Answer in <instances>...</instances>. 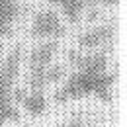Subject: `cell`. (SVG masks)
<instances>
[{"label":"cell","instance_id":"4fadbf2b","mask_svg":"<svg viewBox=\"0 0 127 127\" xmlns=\"http://www.w3.org/2000/svg\"><path fill=\"white\" fill-rule=\"evenodd\" d=\"M2 55H4V43L0 41V57H2Z\"/></svg>","mask_w":127,"mask_h":127},{"label":"cell","instance_id":"5bb4252c","mask_svg":"<svg viewBox=\"0 0 127 127\" xmlns=\"http://www.w3.org/2000/svg\"><path fill=\"white\" fill-rule=\"evenodd\" d=\"M28 127H32V125H28Z\"/></svg>","mask_w":127,"mask_h":127},{"label":"cell","instance_id":"30bf717a","mask_svg":"<svg viewBox=\"0 0 127 127\" xmlns=\"http://www.w3.org/2000/svg\"><path fill=\"white\" fill-rule=\"evenodd\" d=\"M66 74H68V70H66L64 64H49L47 68H45L47 86L49 84H59V82H63V80L66 78Z\"/></svg>","mask_w":127,"mask_h":127},{"label":"cell","instance_id":"7a4b0ae2","mask_svg":"<svg viewBox=\"0 0 127 127\" xmlns=\"http://www.w3.org/2000/svg\"><path fill=\"white\" fill-rule=\"evenodd\" d=\"M22 45H16L12 51L6 53L4 61L0 64V102L14 104L12 102V90L18 82L20 68H22Z\"/></svg>","mask_w":127,"mask_h":127},{"label":"cell","instance_id":"3957f363","mask_svg":"<svg viewBox=\"0 0 127 127\" xmlns=\"http://www.w3.org/2000/svg\"><path fill=\"white\" fill-rule=\"evenodd\" d=\"M66 33V26L53 8H43L33 16L30 35L33 39H61Z\"/></svg>","mask_w":127,"mask_h":127},{"label":"cell","instance_id":"5b68a950","mask_svg":"<svg viewBox=\"0 0 127 127\" xmlns=\"http://www.w3.org/2000/svg\"><path fill=\"white\" fill-rule=\"evenodd\" d=\"M45 2L59 6L70 24H78L80 16L88 4H104V6H117L119 4V0H45Z\"/></svg>","mask_w":127,"mask_h":127},{"label":"cell","instance_id":"8992f818","mask_svg":"<svg viewBox=\"0 0 127 127\" xmlns=\"http://www.w3.org/2000/svg\"><path fill=\"white\" fill-rule=\"evenodd\" d=\"M20 18V0H0V37H12Z\"/></svg>","mask_w":127,"mask_h":127},{"label":"cell","instance_id":"ba28073f","mask_svg":"<svg viewBox=\"0 0 127 127\" xmlns=\"http://www.w3.org/2000/svg\"><path fill=\"white\" fill-rule=\"evenodd\" d=\"M20 106L33 117H39L47 111V98L43 92H28V96L20 102Z\"/></svg>","mask_w":127,"mask_h":127},{"label":"cell","instance_id":"9c48e42d","mask_svg":"<svg viewBox=\"0 0 127 127\" xmlns=\"http://www.w3.org/2000/svg\"><path fill=\"white\" fill-rule=\"evenodd\" d=\"M22 119V111L16 104H4L0 102V125L6 123H16Z\"/></svg>","mask_w":127,"mask_h":127},{"label":"cell","instance_id":"8fae6325","mask_svg":"<svg viewBox=\"0 0 127 127\" xmlns=\"http://www.w3.org/2000/svg\"><path fill=\"white\" fill-rule=\"evenodd\" d=\"M61 127H88V121H86L82 115H72V117H68Z\"/></svg>","mask_w":127,"mask_h":127},{"label":"cell","instance_id":"6da1fadb","mask_svg":"<svg viewBox=\"0 0 127 127\" xmlns=\"http://www.w3.org/2000/svg\"><path fill=\"white\" fill-rule=\"evenodd\" d=\"M108 51L82 53L78 63L74 64V72L66 74L64 82L53 92V102L64 104L70 100L96 96L104 104H111L117 72L108 70Z\"/></svg>","mask_w":127,"mask_h":127},{"label":"cell","instance_id":"277c9868","mask_svg":"<svg viewBox=\"0 0 127 127\" xmlns=\"http://www.w3.org/2000/svg\"><path fill=\"white\" fill-rule=\"evenodd\" d=\"M115 35V30L111 24H102L98 28H92L88 32L80 33L76 37V45L78 49H100L106 43H110Z\"/></svg>","mask_w":127,"mask_h":127},{"label":"cell","instance_id":"52a82bcc","mask_svg":"<svg viewBox=\"0 0 127 127\" xmlns=\"http://www.w3.org/2000/svg\"><path fill=\"white\" fill-rule=\"evenodd\" d=\"M57 49H59L57 39H45V41H41L39 45H35V47L30 51L28 64H30V66H47V64H51L55 53H57Z\"/></svg>","mask_w":127,"mask_h":127},{"label":"cell","instance_id":"7c38bea8","mask_svg":"<svg viewBox=\"0 0 127 127\" xmlns=\"http://www.w3.org/2000/svg\"><path fill=\"white\" fill-rule=\"evenodd\" d=\"M82 53H84V51H80V49H68V53H66V61L74 66V64L78 63V59L82 57Z\"/></svg>","mask_w":127,"mask_h":127}]
</instances>
